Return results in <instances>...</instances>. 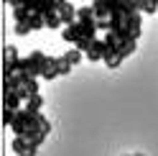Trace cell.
<instances>
[{"mask_svg":"<svg viewBox=\"0 0 158 156\" xmlns=\"http://www.w3.org/2000/svg\"><path fill=\"white\" fill-rule=\"evenodd\" d=\"M77 8L79 5H74V3H69V0H59V18H61V23H64V28L66 26H74L77 23Z\"/></svg>","mask_w":158,"mask_h":156,"instance_id":"6da1fadb","label":"cell"},{"mask_svg":"<svg viewBox=\"0 0 158 156\" xmlns=\"http://www.w3.org/2000/svg\"><path fill=\"white\" fill-rule=\"evenodd\" d=\"M10 149H13V156H36V146L28 143L23 136H15V138L10 141Z\"/></svg>","mask_w":158,"mask_h":156,"instance_id":"7a4b0ae2","label":"cell"},{"mask_svg":"<svg viewBox=\"0 0 158 156\" xmlns=\"http://www.w3.org/2000/svg\"><path fill=\"white\" fill-rule=\"evenodd\" d=\"M59 64H61V56H46L44 59V67H41V80H54L59 77Z\"/></svg>","mask_w":158,"mask_h":156,"instance_id":"3957f363","label":"cell"},{"mask_svg":"<svg viewBox=\"0 0 158 156\" xmlns=\"http://www.w3.org/2000/svg\"><path fill=\"white\" fill-rule=\"evenodd\" d=\"M61 38H64L66 44H72V46H74V44L79 41V38H82V23L77 21L74 26H66V28H61Z\"/></svg>","mask_w":158,"mask_h":156,"instance_id":"277c9868","label":"cell"},{"mask_svg":"<svg viewBox=\"0 0 158 156\" xmlns=\"http://www.w3.org/2000/svg\"><path fill=\"white\" fill-rule=\"evenodd\" d=\"M77 21L79 23H92V21H97L94 18V11H92V3H82L77 8Z\"/></svg>","mask_w":158,"mask_h":156,"instance_id":"5b68a950","label":"cell"},{"mask_svg":"<svg viewBox=\"0 0 158 156\" xmlns=\"http://www.w3.org/2000/svg\"><path fill=\"white\" fill-rule=\"evenodd\" d=\"M3 108H10V110H21V108H26L23 105V100H21V95L18 92H10V95H3Z\"/></svg>","mask_w":158,"mask_h":156,"instance_id":"8992f818","label":"cell"},{"mask_svg":"<svg viewBox=\"0 0 158 156\" xmlns=\"http://www.w3.org/2000/svg\"><path fill=\"white\" fill-rule=\"evenodd\" d=\"M102 49H105V38H97V41L89 46V51H87V59L89 62H100L102 59Z\"/></svg>","mask_w":158,"mask_h":156,"instance_id":"52a82bcc","label":"cell"},{"mask_svg":"<svg viewBox=\"0 0 158 156\" xmlns=\"http://www.w3.org/2000/svg\"><path fill=\"white\" fill-rule=\"evenodd\" d=\"M92 11H94V18H110V8H107V0H92Z\"/></svg>","mask_w":158,"mask_h":156,"instance_id":"ba28073f","label":"cell"},{"mask_svg":"<svg viewBox=\"0 0 158 156\" xmlns=\"http://www.w3.org/2000/svg\"><path fill=\"white\" fill-rule=\"evenodd\" d=\"M138 49V41H120V49H117V56L120 59H127L133 51Z\"/></svg>","mask_w":158,"mask_h":156,"instance_id":"9c48e42d","label":"cell"},{"mask_svg":"<svg viewBox=\"0 0 158 156\" xmlns=\"http://www.w3.org/2000/svg\"><path fill=\"white\" fill-rule=\"evenodd\" d=\"M41 108H44V97H41V95H36V97H31V100H26V110H28V113L38 115V113H41Z\"/></svg>","mask_w":158,"mask_h":156,"instance_id":"30bf717a","label":"cell"},{"mask_svg":"<svg viewBox=\"0 0 158 156\" xmlns=\"http://www.w3.org/2000/svg\"><path fill=\"white\" fill-rule=\"evenodd\" d=\"M28 23H31L33 31H41V28H46V15H41V13H31V15H28Z\"/></svg>","mask_w":158,"mask_h":156,"instance_id":"8fae6325","label":"cell"},{"mask_svg":"<svg viewBox=\"0 0 158 156\" xmlns=\"http://www.w3.org/2000/svg\"><path fill=\"white\" fill-rule=\"evenodd\" d=\"M82 56H84V54H82V51H79V49H77V46H72V49H69V51L64 54V59H66L69 64H72V67H77L79 62H82Z\"/></svg>","mask_w":158,"mask_h":156,"instance_id":"7c38bea8","label":"cell"},{"mask_svg":"<svg viewBox=\"0 0 158 156\" xmlns=\"http://www.w3.org/2000/svg\"><path fill=\"white\" fill-rule=\"evenodd\" d=\"M13 31H15L18 36H26L28 31H33V28H31V23H28V18H23V21H15V26H13Z\"/></svg>","mask_w":158,"mask_h":156,"instance_id":"4fadbf2b","label":"cell"},{"mask_svg":"<svg viewBox=\"0 0 158 156\" xmlns=\"http://www.w3.org/2000/svg\"><path fill=\"white\" fill-rule=\"evenodd\" d=\"M46 28H64V23H61V18H59V13H48L46 15Z\"/></svg>","mask_w":158,"mask_h":156,"instance_id":"5bb4252c","label":"cell"},{"mask_svg":"<svg viewBox=\"0 0 158 156\" xmlns=\"http://www.w3.org/2000/svg\"><path fill=\"white\" fill-rule=\"evenodd\" d=\"M158 8V0H145V3H138V11L140 13H153Z\"/></svg>","mask_w":158,"mask_h":156,"instance_id":"9a60e30c","label":"cell"},{"mask_svg":"<svg viewBox=\"0 0 158 156\" xmlns=\"http://www.w3.org/2000/svg\"><path fill=\"white\" fill-rule=\"evenodd\" d=\"M13 120H15V110L3 108V125H8V128H10V125H13Z\"/></svg>","mask_w":158,"mask_h":156,"instance_id":"2e32d148","label":"cell"},{"mask_svg":"<svg viewBox=\"0 0 158 156\" xmlns=\"http://www.w3.org/2000/svg\"><path fill=\"white\" fill-rule=\"evenodd\" d=\"M69 72H72V64H69L64 56H61V64H59V74H69Z\"/></svg>","mask_w":158,"mask_h":156,"instance_id":"e0dca14e","label":"cell"},{"mask_svg":"<svg viewBox=\"0 0 158 156\" xmlns=\"http://www.w3.org/2000/svg\"><path fill=\"white\" fill-rule=\"evenodd\" d=\"M133 156H143V154H133Z\"/></svg>","mask_w":158,"mask_h":156,"instance_id":"ac0fdd59","label":"cell"},{"mask_svg":"<svg viewBox=\"0 0 158 156\" xmlns=\"http://www.w3.org/2000/svg\"><path fill=\"white\" fill-rule=\"evenodd\" d=\"M130 156H133V154H130Z\"/></svg>","mask_w":158,"mask_h":156,"instance_id":"d6986e66","label":"cell"}]
</instances>
